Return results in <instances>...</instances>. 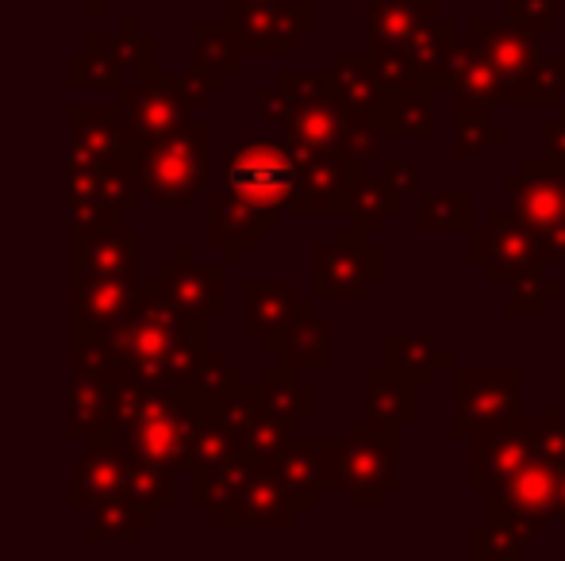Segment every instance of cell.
<instances>
[{"label":"cell","mask_w":565,"mask_h":561,"mask_svg":"<svg viewBox=\"0 0 565 561\" xmlns=\"http://www.w3.org/2000/svg\"><path fill=\"white\" fill-rule=\"evenodd\" d=\"M562 519H565V462H562Z\"/></svg>","instance_id":"obj_60"},{"label":"cell","mask_w":565,"mask_h":561,"mask_svg":"<svg viewBox=\"0 0 565 561\" xmlns=\"http://www.w3.org/2000/svg\"><path fill=\"white\" fill-rule=\"evenodd\" d=\"M535 454L539 450H535L531 420L481 427V431L469 434V488L489 493L492 485L520 473Z\"/></svg>","instance_id":"obj_16"},{"label":"cell","mask_w":565,"mask_h":561,"mask_svg":"<svg viewBox=\"0 0 565 561\" xmlns=\"http://www.w3.org/2000/svg\"><path fill=\"white\" fill-rule=\"evenodd\" d=\"M539 139H543V154L551 158V162L565 165V105H558V116L539 128Z\"/></svg>","instance_id":"obj_57"},{"label":"cell","mask_w":565,"mask_h":561,"mask_svg":"<svg viewBox=\"0 0 565 561\" xmlns=\"http://www.w3.org/2000/svg\"><path fill=\"white\" fill-rule=\"evenodd\" d=\"M154 284L196 320H220L227 312V266L196 262L189 247H178L170 262L158 266Z\"/></svg>","instance_id":"obj_15"},{"label":"cell","mask_w":565,"mask_h":561,"mask_svg":"<svg viewBox=\"0 0 565 561\" xmlns=\"http://www.w3.org/2000/svg\"><path fill=\"white\" fill-rule=\"evenodd\" d=\"M385 123L373 116H347V128L339 136V150L358 162L362 170H370V162H381V147H385Z\"/></svg>","instance_id":"obj_49"},{"label":"cell","mask_w":565,"mask_h":561,"mask_svg":"<svg viewBox=\"0 0 565 561\" xmlns=\"http://www.w3.org/2000/svg\"><path fill=\"white\" fill-rule=\"evenodd\" d=\"M404 208V196L388 188V181L381 173H370V170H358L354 177L347 181V193H342V216L347 224H358L365 231H381L388 216Z\"/></svg>","instance_id":"obj_35"},{"label":"cell","mask_w":565,"mask_h":561,"mask_svg":"<svg viewBox=\"0 0 565 561\" xmlns=\"http://www.w3.org/2000/svg\"><path fill=\"white\" fill-rule=\"evenodd\" d=\"M108 43H113V54L119 58V66H124L127 74H147V69H158V39L147 35L135 15H124V20H119V31L116 35H108Z\"/></svg>","instance_id":"obj_47"},{"label":"cell","mask_w":565,"mask_h":561,"mask_svg":"<svg viewBox=\"0 0 565 561\" xmlns=\"http://www.w3.org/2000/svg\"><path fill=\"white\" fill-rule=\"evenodd\" d=\"M435 89H416V93H396L388 97L385 112H381V123H385V139L388 142H404V139H416V142H435Z\"/></svg>","instance_id":"obj_39"},{"label":"cell","mask_w":565,"mask_h":561,"mask_svg":"<svg viewBox=\"0 0 565 561\" xmlns=\"http://www.w3.org/2000/svg\"><path fill=\"white\" fill-rule=\"evenodd\" d=\"M558 392H562V400H565V366L558 369Z\"/></svg>","instance_id":"obj_59"},{"label":"cell","mask_w":565,"mask_h":561,"mask_svg":"<svg viewBox=\"0 0 565 561\" xmlns=\"http://www.w3.org/2000/svg\"><path fill=\"white\" fill-rule=\"evenodd\" d=\"M74 4H85V15H89V20H100L105 8H113L116 0H74Z\"/></svg>","instance_id":"obj_58"},{"label":"cell","mask_w":565,"mask_h":561,"mask_svg":"<svg viewBox=\"0 0 565 561\" xmlns=\"http://www.w3.org/2000/svg\"><path fill=\"white\" fill-rule=\"evenodd\" d=\"M127 462L131 450L119 439H97L85 442V450L74 462V488H70V508H97V504L113 500V496L127 493Z\"/></svg>","instance_id":"obj_18"},{"label":"cell","mask_w":565,"mask_h":561,"mask_svg":"<svg viewBox=\"0 0 565 561\" xmlns=\"http://www.w3.org/2000/svg\"><path fill=\"white\" fill-rule=\"evenodd\" d=\"M331 320L316 312V296H300L297 312H292L289 327L281 331V343H277V358L289 369H331L335 366V354H331Z\"/></svg>","instance_id":"obj_26"},{"label":"cell","mask_w":565,"mask_h":561,"mask_svg":"<svg viewBox=\"0 0 565 561\" xmlns=\"http://www.w3.org/2000/svg\"><path fill=\"white\" fill-rule=\"evenodd\" d=\"M70 231L74 235H105L124 227V212L105 201H89V196H70Z\"/></svg>","instance_id":"obj_52"},{"label":"cell","mask_w":565,"mask_h":561,"mask_svg":"<svg viewBox=\"0 0 565 561\" xmlns=\"http://www.w3.org/2000/svg\"><path fill=\"white\" fill-rule=\"evenodd\" d=\"M209 154L212 128L209 123H185L170 136L142 142L131 158V173L158 208H189L209 188Z\"/></svg>","instance_id":"obj_3"},{"label":"cell","mask_w":565,"mask_h":561,"mask_svg":"<svg viewBox=\"0 0 565 561\" xmlns=\"http://www.w3.org/2000/svg\"><path fill=\"white\" fill-rule=\"evenodd\" d=\"M292 442H297V427L285 423V420H277V416L266 412V408H262V400H258V412H254V420L246 423L243 450H238V454H243L246 462L274 470V465L281 462V454L292 446Z\"/></svg>","instance_id":"obj_42"},{"label":"cell","mask_w":565,"mask_h":561,"mask_svg":"<svg viewBox=\"0 0 565 561\" xmlns=\"http://www.w3.org/2000/svg\"><path fill=\"white\" fill-rule=\"evenodd\" d=\"M119 120H124V165L131 170L135 150L193 123V108L181 97L178 77L147 69V74H135V85L119 89Z\"/></svg>","instance_id":"obj_9"},{"label":"cell","mask_w":565,"mask_h":561,"mask_svg":"<svg viewBox=\"0 0 565 561\" xmlns=\"http://www.w3.org/2000/svg\"><path fill=\"white\" fill-rule=\"evenodd\" d=\"M238 450H243V434H238L216 408H209V416H204L201 427H196L193 446H189L185 470L212 473V470H220V465H227L231 457H238Z\"/></svg>","instance_id":"obj_41"},{"label":"cell","mask_w":565,"mask_h":561,"mask_svg":"<svg viewBox=\"0 0 565 561\" xmlns=\"http://www.w3.org/2000/svg\"><path fill=\"white\" fill-rule=\"evenodd\" d=\"M401 450H404V427L381 423V420H354L347 434L335 439L331 450V473H335V493L347 496L354 511H377L385 508V496L401 493Z\"/></svg>","instance_id":"obj_2"},{"label":"cell","mask_w":565,"mask_h":561,"mask_svg":"<svg viewBox=\"0 0 565 561\" xmlns=\"http://www.w3.org/2000/svg\"><path fill=\"white\" fill-rule=\"evenodd\" d=\"M365 416L381 423H416L419 420V385L396 374L393 366L365 369Z\"/></svg>","instance_id":"obj_32"},{"label":"cell","mask_w":565,"mask_h":561,"mask_svg":"<svg viewBox=\"0 0 565 561\" xmlns=\"http://www.w3.org/2000/svg\"><path fill=\"white\" fill-rule=\"evenodd\" d=\"M469 262L477 270H484V278L497 284H512L523 273L546 270L558 262V255L551 250V242L535 231L523 216H515L512 208L484 212L481 224L469 227Z\"/></svg>","instance_id":"obj_6"},{"label":"cell","mask_w":565,"mask_h":561,"mask_svg":"<svg viewBox=\"0 0 565 561\" xmlns=\"http://www.w3.org/2000/svg\"><path fill=\"white\" fill-rule=\"evenodd\" d=\"M469 550H473L477 561H520L531 547L523 539H515L512 531H504L500 524L484 519V524L473 527V535H469Z\"/></svg>","instance_id":"obj_51"},{"label":"cell","mask_w":565,"mask_h":561,"mask_svg":"<svg viewBox=\"0 0 565 561\" xmlns=\"http://www.w3.org/2000/svg\"><path fill=\"white\" fill-rule=\"evenodd\" d=\"M419 231H469L473 227V196L469 193H419Z\"/></svg>","instance_id":"obj_44"},{"label":"cell","mask_w":565,"mask_h":561,"mask_svg":"<svg viewBox=\"0 0 565 561\" xmlns=\"http://www.w3.org/2000/svg\"><path fill=\"white\" fill-rule=\"evenodd\" d=\"M254 389H258L262 408L274 412L277 420H285L292 427L316 420V389L300 381L297 369H289L285 362L262 369L258 381H254Z\"/></svg>","instance_id":"obj_34"},{"label":"cell","mask_w":565,"mask_h":561,"mask_svg":"<svg viewBox=\"0 0 565 561\" xmlns=\"http://www.w3.org/2000/svg\"><path fill=\"white\" fill-rule=\"evenodd\" d=\"M370 62H373V74H377V82L385 85L388 97H396V93L435 89V85L427 82L424 69H419V62L412 58L408 51H370Z\"/></svg>","instance_id":"obj_48"},{"label":"cell","mask_w":565,"mask_h":561,"mask_svg":"<svg viewBox=\"0 0 565 561\" xmlns=\"http://www.w3.org/2000/svg\"><path fill=\"white\" fill-rule=\"evenodd\" d=\"M381 281H385V250L370 242L365 227H335L331 239L312 250L316 300H365Z\"/></svg>","instance_id":"obj_8"},{"label":"cell","mask_w":565,"mask_h":561,"mask_svg":"<svg viewBox=\"0 0 565 561\" xmlns=\"http://www.w3.org/2000/svg\"><path fill=\"white\" fill-rule=\"evenodd\" d=\"M469 39L481 43V51L492 58L500 82L508 93V108H543L539 97V62H543V39L527 35L508 20L473 15Z\"/></svg>","instance_id":"obj_11"},{"label":"cell","mask_w":565,"mask_h":561,"mask_svg":"<svg viewBox=\"0 0 565 561\" xmlns=\"http://www.w3.org/2000/svg\"><path fill=\"white\" fill-rule=\"evenodd\" d=\"M527 381L520 366H454L450 369V404L458 412L454 439L469 442L481 427L527 420L520 404V389Z\"/></svg>","instance_id":"obj_7"},{"label":"cell","mask_w":565,"mask_h":561,"mask_svg":"<svg viewBox=\"0 0 565 561\" xmlns=\"http://www.w3.org/2000/svg\"><path fill=\"white\" fill-rule=\"evenodd\" d=\"M185 389H193L204 404L216 408V404H224V400L238 397V392L246 389V374L238 366H231L224 350H212L209 362H204V369H201V377H196L193 385H185Z\"/></svg>","instance_id":"obj_46"},{"label":"cell","mask_w":565,"mask_h":561,"mask_svg":"<svg viewBox=\"0 0 565 561\" xmlns=\"http://www.w3.org/2000/svg\"><path fill=\"white\" fill-rule=\"evenodd\" d=\"M328 74H331V85H335L342 108H347V116H373V120H381V112H385V105H388V93H385V85L377 82V74H373L370 51L331 54Z\"/></svg>","instance_id":"obj_29"},{"label":"cell","mask_w":565,"mask_h":561,"mask_svg":"<svg viewBox=\"0 0 565 561\" xmlns=\"http://www.w3.org/2000/svg\"><path fill=\"white\" fill-rule=\"evenodd\" d=\"M504 20L535 39H554L562 31V0H504Z\"/></svg>","instance_id":"obj_50"},{"label":"cell","mask_w":565,"mask_h":561,"mask_svg":"<svg viewBox=\"0 0 565 561\" xmlns=\"http://www.w3.org/2000/svg\"><path fill=\"white\" fill-rule=\"evenodd\" d=\"M162 516L150 504H139L135 496H113V500L97 504L93 519L85 527V542L89 547H105V542H119V547H135L142 539L147 527H154V519Z\"/></svg>","instance_id":"obj_33"},{"label":"cell","mask_w":565,"mask_h":561,"mask_svg":"<svg viewBox=\"0 0 565 561\" xmlns=\"http://www.w3.org/2000/svg\"><path fill=\"white\" fill-rule=\"evenodd\" d=\"M238 23L246 54H297L300 39L316 31V4L308 0H262V4H227Z\"/></svg>","instance_id":"obj_13"},{"label":"cell","mask_w":565,"mask_h":561,"mask_svg":"<svg viewBox=\"0 0 565 561\" xmlns=\"http://www.w3.org/2000/svg\"><path fill=\"white\" fill-rule=\"evenodd\" d=\"M562 296V284L554 278H546V270H535V273H523L508 284V300H504V312L512 320H535L543 315L546 304Z\"/></svg>","instance_id":"obj_45"},{"label":"cell","mask_w":565,"mask_h":561,"mask_svg":"<svg viewBox=\"0 0 565 561\" xmlns=\"http://www.w3.org/2000/svg\"><path fill=\"white\" fill-rule=\"evenodd\" d=\"M484 519L531 547L554 519H562V465L535 454L520 473L484 493Z\"/></svg>","instance_id":"obj_5"},{"label":"cell","mask_w":565,"mask_h":561,"mask_svg":"<svg viewBox=\"0 0 565 561\" xmlns=\"http://www.w3.org/2000/svg\"><path fill=\"white\" fill-rule=\"evenodd\" d=\"M292 154L300 162V185H297L292 212H339L347 181L362 165L350 162L339 147H292Z\"/></svg>","instance_id":"obj_20"},{"label":"cell","mask_w":565,"mask_h":561,"mask_svg":"<svg viewBox=\"0 0 565 561\" xmlns=\"http://www.w3.org/2000/svg\"><path fill=\"white\" fill-rule=\"evenodd\" d=\"M119 431V397L105 377L70 369V439L97 442L116 439Z\"/></svg>","instance_id":"obj_23"},{"label":"cell","mask_w":565,"mask_h":561,"mask_svg":"<svg viewBox=\"0 0 565 561\" xmlns=\"http://www.w3.org/2000/svg\"><path fill=\"white\" fill-rule=\"evenodd\" d=\"M508 208L523 216L565 262V165L551 158H527L520 173L504 181Z\"/></svg>","instance_id":"obj_12"},{"label":"cell","mask_w":565,"mask_h":561,"mask_svg":"<svg viewBox=\"0 0 565 561\" xmlns=\"http://www.w3.org/2000/svg\"><path fill=\"white\" fill-rule=\"evenodd\" d=\"M139 181L127 165H100V170H70V196H89V201H105L131 216L139 208Z\"/></svg>","instance_id":"obj_40"},{"label":"cell","mask_w":565,"mask_h":561,"mask_svg":"<svg viewBox=\"0 0 565 561\" xmlns=\"http://www.w3.org/2000/svg\"><path fill=\"white\" fill-rule=\"evenodd\" d=\"M119 397V431L116 439L127 442L135 454L162 462L170 470H185L189 446L196 439V427L209 416V404L193 389H142L131 381H116Z\"/></svg>","instance_id":"obj_1"},{"label":"cell","mask_w":565,"mask_h":561,"mask_svg":"<svg viewBox=\"0 0 565 561\" xmlns=\"http://www.w3.org/2000/svg\"><path fill=\"white\" fill-rule=\"evenodd\" d=\"M531 431H535V450L551 462H565V420L558 412V404H543L539 416L531 420Z\"/></svg>","instance_id":"obj_53"},{"label":"cell","mask_w":565,"mask_h":561,"mask_svg":"<svg viewBox=\"0 0 565 561\" xmlns=\"http://www.w3.org/2000/svg\"><path fill=\"white\" fill-rule=\"evenodd\" d=\"M447 97L469 100V105H484V108L508 105V93H504V82H500L497 66H492V58L473 39H461L458 51H454Z\"/></svg>","instance_id":"obj_30"},{"label":"cell","mask_w":565,"mask_h":561,"mask_svg":"<svg viewBox=\"0 0 565 561\" xmlns=\"http://www.w3.org/2000/svg\"><path fill=\"white\" fill-rule=\"evenodd\" d=\"M277 89L285 93V142L292 147H339L347 128V108H342L331 74H297L285 69L277 77Z\"/></svg>","instance_id":"obj_10"},{"label":"cell","mask_w":565,"mask_h":561,"mask_svg":"<svg viewBox=\"0 0 565 561\" xmlns=\"http://www.w3.org/2000/svg\"><path fill=\"white\" fill-rule=\"evenodd\" d=\"M124 165V120L119 105L70 108V170Z\"/></svg>","instance_id":"obj_19"},{"label":"cell","mask_w":565,"mask_h":561,"mask_svg":"<svg viewBox=\"0 0 565 561\" xmlns=\"http://www.w3.org/2000/svg\"><path fill=\"white\" fill-rule=\"evenodd\" d=\"M381 354H385V366H393L396 374H404L408 381H416L419 389L439 381V374H450L458 366L454 350L439 343L435 335L424 331H385L381 338Z\"/></svg>","instance_id":"obj_25"},{"label":"cell","mask_w":565,"mask_h":561,"mask_svg":"<svg viewBox=\"0 0 565 561\" xmlns=\"http://www.w3.org/2000/svg\"><path fill=\"white\" fill-rule=\"evenodd\" d=\"M500 142H508V128L492 120L489 108L469 105V100H450V154L458 162L489 154Z\"/></svg>","instance_id":"obj_37"},{"label":"cell","mask_w":565,"mask_h":561,"mask_svg":"<svg viewBox=\"0 0 565 561\" xmlns=\"http://www.w3.org/2000/svg\"><path fill=\"white\" fill-rule=\"evenodd\" d=\"M178 89L185 97L189 108H201L212 93H224L227 89V74H216V69H201V66H189L185 74L178 77Z\"/></svg>","instance_id":"obj_54"},{"label":"cell","mask_w":565,"mask_h":561,"mask_svg":"<svg viewBox=\"0 0 565 561\" xmlns=\"http://www.w3.org/2000/svg\"><path fill=\"white\" fill-rule=\"evenodd\" d=\"M70 278H139V231L116 227L105 235L70 231Z\"/></svg>","instance_id":"obj_21"},{"label":"cell","mask_w":565,"mask_h":561,"mask_svg":"<svg viewBox=\"0 0 565 561\" xmlns=\"http://www.w3.org/2000/svg\"><path fill=\"white\" fill-rule=\"evenodd\" d=\"M127 496H135L139 504H150V508H158V511H170L173 504H178L173 470L162 462H150V457H142L131 450V462H127Z\"/></svg>","instance_id":"obj_43"},{"label":"cell","mask_w":565,"mask_h":561,"mask_svg":"<svg viewBox=\"0 0 565 561\" xmlns=\"http://www.w3.org/2000/svg\"><path fill=\"white\" fill-rule=\"evenodd\" d=\"M224 181L231 193H238L246 204H254L262 212L269 231H277L281 216L292 212V201H297L300 162L289 142H269V139L231 142Z\"/></svg>","instance_id":"obj_4"},{"label":"cell","mask_w":565,"mask_h":561,"mask_svg":"<svg viewBox=\"0 0 565 561\" xmlns=\"http://www.w3.org/2000/svg\"><path fill=\"white\" fill-rule=\"evenodd\" d=\"M300 292L292 281H246L243 284V331L266 354H277L281 331L289 327Z\"/></svg>","instance_id":"obj_24"},{"label":"cell","mask_w":565,"mask_h":561,"mask_svg":"<svg viewBox=\"0 0 565 561\" xmlns=\"http://www.w3.org/2000/svg\"><path fill=\"white\" fill-rule=\"evenodd\" d=\"M458 28H454L450 15H431L416 35L408 39L404 51L419 62V69L427 74V82L435 85L439 93H447V82H450V62H454V51H458Z\"/></svg>","instance_id":"obj_38"},{"label":"cell","mask_w":565,"mask_h":561,"mask_svg":"<svg viewBox=\"0 0 565 561\" xmlns=\"http://www.w3.org/2000/svg\"><path fill=\"white\" fill-rule=\"evenodd\" d=\"M189 31H193V66L201 69H216V74H243L246 66V46L243 35H238V23L231 15H196L189 20Z\"/></svg>","instance_id":"obj_31"},{"label":"cell","mask_w":565,"mask_h":561,"mask_svg":"<svg viewBox=\"0 0 565 561\" xmlns=\"http://www.w3.org/2000/svg\"><path fill=\"white\" fill-rule=\"evenodd\" d=\"M139 278H70V335L113 331L131 315Z\"/></svg>","instance_id":"obj_17"},{"label":"cell","mask_w":565,"mask_h":561,"mask_svg":"<svg viewBox=\"0 0 565 561\" xmlns=\"http://www.w3.org/2000/svg\"><path fill=\"white\" fill-rule=\"evenodd\" d=\"M297 496L289 493L277 470L254 465L243 477V485L235 488L227 504H220L216 511H209L212 527H292L300 516Z\"/></svg>","instance_id":"obj_14"},{"label":"cell","mask_w":565,"mask_h":561,"mask_svg":"<svg viewBox=\"0 0 565 561\" xmlns=\"http://www.w3.org/2000/svg\"><path fill=\"white\" fill-rule=\"evenodd\" d=\"M431 15L435 0H365V51H404Z\"/></svg>","instance_id":"obj_28"},{"label":"cell","mask_w":565,"mask_h":561,"mask_svg":"<svg viewBox=\"0 0 565 561\" xmlns=\"http://www.w3.org/2000/svg\"><path fill=\"white\" fill-rule=\"evenodd\" d=\"M66 82L74 93L89 89V93H119L124 89L127 69L119 66V58L113 54V43L108 35H89L82 51H74L66 58Z\"/></svg>","instance_id":"obj_36"},{"label":"cell","mask_w":565,"mask_h":561,"mask_svg":"<svg viewBox=\"0 0 565 561\" xmlns=\"http://www.w3.org/2000/svg\"><path fill=\"white\" fill-rule=\"evenodd\" d=\"M381 177H385L388 188H393V193H401L404 201L419 193V165L408 162V158H396V154L381 158Z\"/></svg>","instance_id":"obj_56"},{"label":"cell","mask_w":565,"mask_h":561,"mask_svg":"<svg viewBox=\"0 0 565 561\" xmlns=\"http://www.w3.org/2000/svg\"><path fill=\"white\" fill-rule=\"evenodd\" d=\"M539 97L543 108H558L565 97V51L562 54H543L539 62Z\"/></svg>","instance_id":"obj_55"},{"label":"cell","mask_w":565,"mask_h":561,"mask_svg":"<svg viewBox=\"0 0 565 561\" xmlns=\"http://www.w3.org/2000/svg\"><path fill=\"white\" fill-rule=\"evenodd\" d=\"M266 219L254 204H246L238 193H212L209 196V242L224 255L227 266H243L246 255L266 235Z\"/></svg>","instance_id":"obj_22"},{"label":"cell","mask_w":565,"mask_h":561,"mask_svg":"<svg viewBox=\"0 0 565 561\" xmlns=\"http://www.w3.org/2000/svg\"><path fill=\"white\" fill-rule=\"evenodd\" d=\"M331 450L335 442L331 439H305L292 442L289 450L281 454V462L274 465L277 477L289 485V493L297 496L300 508H312L320 493H335V473H331Z\"/></svg>","instance_id":"obj_27"},{"label":"cell","mask_w":565,"mask_h":561,"mask_svg":"<svg viewBox=\"0 0 565 561\" xmlns=\"http://www.w3.org/2000/svg\"><path fill=\"white\" fill-rule=\"evenodd\" d=\"M227 4H262V0H227Z\"/></svg>","instance_id":"obj_61"}]
</instances>
